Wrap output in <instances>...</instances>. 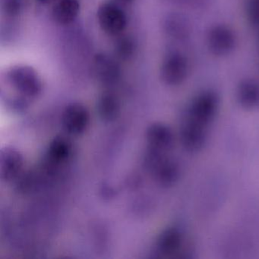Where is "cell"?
I'll use <instances>...</instances> for the list:
<instances>
[{
  "label": "cell",
  "instance_id": "18",
  "mask_svg": "<svg viewBox=\"0 0 259 259\" xmlns=\"http://www.w3.org/2000/svg\"><path fill=\"white\" fill-rule=\"evenodd\" d=\"M137 50L136 40L130 35H119L114 44V54L117 60L127 61L133 58Z\"/></svg>",
  "mask_w": 259,
  "mask_h": 259
},
{
  "label": "cell",
  "instance_id": "1",
  "mask_svg": "<svg viewBox=\"0 0 259 259\" xmlns=\"http://www.w3.org/2000/svg\"><path fill=\"white\" fill-rule=\"evenodd\" d=\"M7 82L16 96L10 100L13 108L24 110L29 101L37 99L43 91V82L37 71L29 66L19 65L7 73Z\"/></svg>",
  "mask_w": 259,
  "mask_h": 259
},
{
  "label": "cell",
  "instance_id": "9",
  "mask_svg": "<svg viewBox=\"0 0 259 259\" xmlns=\"http://www.w3.org/2000/svg\"><path fill=\"white\" fill-rule=\"evenodd\" d=\"M208 128L183 118L180 126V139L183 148L191 153L201 151L207 141Z\"/></svg>",
  "mask_w": 259,
  "mask_h": 259
},
{
  "label": "cell",
  "instance_id": "6",
  "mask_svg": "<svg viewBox=\"0 0 259 259\" xmlns=\"http://www.w3.org/2000/svg\"><path fill=\"white\" fill-rule=\"evenodd\" d=\"M98 23L103 31L110 36L122 34L127 26V16L122 8L114 3H104L98 8Z\"/></svg>",
  "mask_w": 259,
  "mask_h": 259
},
{
  "label": "cell",
  "instance_id": "4",
  "mask_svg": "<svg viewBox=\"0 0 259 259\" xmlns=\"http://www.w3.org/2000/svg\"><path fill=\"white\" fill-rule=\"evenodd\" d=\"M189 72V60L184 54L172 51L165 56L160 66V78L166 85H180L186 81Z\"/></svg>",
  "mask_w": 259,
  "mask_h": 259
},
{
  "label": "cell",
  "instance_id": "22",
  "mask_svg": "<svg viewBox=\"0 0 259 259\" xmlns=\"http://www.w3.org/2000/svg\"><path fill=\"white\" fill-rule=\"evenodd\" d=\"M114 1H116V3H119V4H131L134 0H114Z\"/></svg>",
  "mask_w": 259,
  "mask_h": 259
},
{
  "label": "cell",
  "instance_id": "15",
  "mask_svg": "<svg viewBox=\"0 0 259 259\" xmlns=\"http://www.w3.org/2000/svg\"><path fill=\"white\" fill-rule=\"evenodd\" d=\"M120 101L115 94L104 92L98 98L97 111L100 119L104 122L116 120L120 113Z\"/></svg>",
  "mask_w": 259,
  "mask_h": 259
},
{
  "label": "cell",
  "instance_id": "21",
  "mask_svg": "<svg viewBox=\"0 0 259 259\" xmlns=\"http://www.w3.org/2000/svg\"><path fill=\"white\" fill-rule=\"evenodd\" d=\"M172 2L189 9L199 10L208 6L210 0H172Z\"/></svg>",
  "mask_w": 259,
  "mask_h": 259
},
{
  "label": "cell",
  "instance_id": "2",
  "mask_svg": "<svg viewBox=\"0 0 259 259\" xmlns=\"http://www.w3.org/2000/svg\"><path fill=\"white\" fill-rule=\"evenodd\" d=\"M145 163L156 182L163 187L174 186L180 180V166L169 153L148 148Z\"/></svg>",
  "mask_w": 259,
  "mask_h": 259
},
{
  "label": "cell",
  "instance_id": "20",
  "mask_svg": "<svg viewBox=\"0 0 259 259\" xmlns=\"http://www.w3.org/2000/svg\"><path fill=\"white\" fill-rule=\"evenodd\" d=\"M247 13L250 22L254 25H259V0H248Z\"/></svg>",
  "mask_w": 259,
  "mask_h": 259
},
{
  "label": "cell",
  "instance_id": "7",
  "mask_svg": "<svg viewBox=\"0 0 259 259\" xmlns=\"http://www.w3.org/2000/svg\"><path fill=\"white\" fill-rule=\"evenodd\" d=\"M61 122L63 130L69 136H81L90 125V113L82 104L72 103L63 110Z\"/></svg>",
  "mask_w": 259,
  "mask_h": 259
},
{
  "label": "cell",
  "instance_id": "10",
  "mask_svg": "<svg viewBox=\"0 0 259 259\" xmlns=\"http://www.w3.org/2000/svg\"><path fill=\"white\" fill-rule=\"evenodd\" d=\"M24 166L22 153L13 148L5 147L0 151V179L10 183L19 177Z\"/></svg>",
  "mask_w": 259,
  "mask_h": 259
},
{
  "label": "cell",
  "instance_id": "23",
  "mask_svg": "<svg viewBox=\"0 0 259 259\" xmlns=\"http://www.w3.org/2000/svg\"><path fill=\"white\" fill-rule=\"evenodd\" d=\"M39 3L42 4H49L52 3L54 0H37Z\"/></svg>",
  "mask_w": 259,
  "mask_h": 259
},
{
  "label": "cell",
  "instance_id": "17",
  "mask_svg": "<svg viewBox=\"0 0 259 259\" xmlns=\"http://www.w3.org/2000/svg\"><path fill=\"white\" fill-rule=\"evenodd\" d=\"M166 32L172 38L180 41L189 39L192 33L189 21L183 15L174 14L169 16L165 24Z\"/></svg>",
  "mask_w": 259,
  "mask_h": 259
},
{
  "label": "cell",
  "instance_id": "19",
  "mask_svg": "<svg viewBox=\"0 0 259 259\" xmlns=\"http://www.w3.org/2000/svg\"><path fill=\"white\" fill-rule=\"evenodd\" d=\"M2 9L6 16L16 17L23 10V0H3Z\"/></svg>",
  "mask_w": 259,
  "mask_h": 259
},
{
  "label": "cell",
  "instance_id": "14",
  "mask_svg": "<svg viewBox=\"0 0 259 259\" xmlns=\"http://www.w3.org/2000/svg\"><path fill=\"white\" fill-rule=\"evenodd\" d=\"M73 145L72 141L64 136L54 138L48 146V160L53 164L59 165L66 163L72 157Z\"/></svg>",
  "mask_w": 259,
  "mask_h": 259
},
{
  "label": "cell",
  "instance_id": "3",
  "mask_svg": "<svg viewBox=\"0 0 259 259\" xmlns=\"http://www.w3.org/2000/svg\"><path fill=\"white\" fill-rule=\"evenodd\" d=\"M220 107L218 94L212 90L200 92L191 101L185 113V119L209 128L216 119Z\"/></svg>",
  "mask_w": 259,
  "mask_h": 259
},
{
  "label": "cell",
  "instance_id": "5",
  "mask_svg": "<svg viewBox=\"0 0 259 259\" xmlns=\"http://www.w3.org/2000/svg\"><path fill=\"white\" fill-rule=\"evenodd\" d=\"M206 43L213 55L224 57L234 51L237 38L230 27L219 24L209 28L206 35Z\"/></svg>",
  "mask_w": 259,
  "mask_h": 259
},
{
  "label": "cell",
  "instance_id": "11",
  "mask_svg": "<svg viewBox=\"0 0 259 259\" xmlns=\"http://www.w3.org/2000/svg\"><path fill=\"white\" fill-rule=\"evenodd\" d=\"M174 132L163 122H154L147 128L146 142L150 149L169 153L174 147Z\"/></svg>",
  "mask_w": 259,
  "mask_h": 259
},
{
  "label": "cell",
  "instance_id": "8",
  "mask_svg": "<svg viewBox=\"0 0 259 259\" xmlns=\"http://www.w3.org/2000/svg\"><path fill=\"white\" fill-rule=\"evenodd\" d=\"M92 72L95 78L105 86H112L119 81L121 69L117 59L106 54H98L92 61Z\"/></svg>",
  "mask_w": 259,
  "mask_h": 259
},
{
  "label": "cell",
  "instance_id": "12",
  "mask_svg": "<svg viewBox=\"0 0 259 259\" xmlns=\"http://www.w3.org/2000/svg\"><path fill=\"white\" fill-rule=\"evenodd\" d=\"M184 243V234L179 227L172 226L166 227L159 234L156 247L160 254L171 256L177 254Z\"/></svg>",
  "mask_w": 259,
  "mask_h": 259
},
{
  "label": "cell",
  "instance_id": "16",
  "mask_svg": "<svg viewBox=\"0 0 259 259\" xmlns=\"http://www.w3.org/2000/svg\"><path fill=\"white\" fill-rule=\"evenodd\" d=\"M80 13L78 0H58L52 10V17L56 23L67 25L72 23Z\"/></svg>",
  "mask_w": 259,
  "mask_h": 259
},
{
  "label": "cell",
  "instance_id": "13",
  "mask_svg": "<svg viewBox=\"0 0 259 259\" xmlns=\"http://www.w3.org/2000/svg\"><path fill=\"white\" fill-rule=\"evenodd\" d=\"M236 100L247 110L259 108V81L252 78L242 80L236 89Z\"/></svg>",
  "mask_w": 259,
  "mask_h": 259
}]
</instances>
